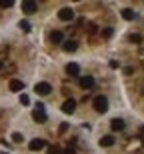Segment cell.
Here are the masks:
<instances>
[{
    "mask_svg": "<svg viewBox=\"0 0 144 154\" xmlns=\"http://www.w3.org/2000/svg\"><path fill=\"white\" fill-rule=\"evenodd\" d=\"M92 106H94V110H96V112L104 114V112L108 110V98L104 96V94H98V96L92 100Z\"/></svg>",
    "mask_w": 144,
    "mask_h": 154,
    "instance_id": "6da1fadb",
    "label": "cell"
},
{
    "mask_svg": "<svg viewBox=\"0 0 144 154\" xmlns=\"http://www.w3.org/2000/svg\"><path fill=\"white\" fill-rule=\"evenodd\" d=\"M32 118H34L36 122H40V124H44V122L48 120L46 112H44V104H42V102H38V104H36V108L32 110Z\"/></svg>",
    "mask_w": 144,
    "mask_h": 154,
    "instance_id": "7a4b0ae2",
    "label": "cell"
},
{
    "mask_svg": "<svg viewBox=\"0 0 144 154\" xmlns=\"http://www.w3.org/2000/svg\"><path fill=\"white\" fill-rule=\"evenodd\" d=\"M34 92L38 94V96H46V94L52 92V86L48 84V82H38V84L34 86Z\"/></svg>",
    "mask_w": 144,
    "mask_h": 154,
    "instance_id": "3957f363",
    "label": "cell"
},
{
    "mask_svg": "<svg viewBox=\"0 0 144 154\" xmlns=\"http://www.w3.org/2000/svg\"><path fill=\"white\" fill-rule=\"evenodd\" d=\"M28 148L32 152H38V150H44L46 148V140H42V138H34V140H30Z\"/></svg>",
    "mask_w": 144,
    "mask_h": 154,
    "instance_id": "277c9868",
    "label": "cell"
},
{
    "mask_svg": "<svg viewBox=\"0 0 144 154\" xmlns=\"http://www.w3.org/2000/svg\"><path fill=\"white\" fill-rule=\"evenodd\" d=\"M38 10V4H36L34 0H24L22 2V12L24 14H34Z\"/></svg>",
    "mask_w": 144,
    "mask_h": 154,
    "instance_id": "5b68a950",
    "label": "cell"
},
{
    "mask_svg": "<svg viewBox=\"0 0 144 154\" xmlns=\"http://www.w3.org/2000/svg\"><path fill=\"white\" fill-rule=\"evenodd\" d=\"M74 110H76V100L68 98V100L62 104V112L64 114H74Z\"/></svg>",
    "mask_w": 144,
    "mask_h": 154,
    "instance_id": "8992f818",
    "label": "cell"
},
{
    "mask_svg": "<svg viewBox=\"0 0 144 154\" xmlns=\"http://www.w3.org/2000/svg\"><path fill=\"white\" fill-rule=\"evenodd\" d=\"M78 86H80L82 90H88V88H92V86H94V78H92V76H82V78L78 80Z\"/></svg>",
    "mask_w": 144,
    "mask_h": 154,
    "instance_id": "52a82bcc",
    "label": "cell"
},
{
    "mask_svg": "<svg viewBox=\"0 0 144 154\" xmlns=\"http://www.w3.org/2000/svg\"><path fill=\"white\" fill-rule=\"evenodd\" d=\"M58 18L64 20V22H68V20L74 18V10H72V8H62V10L58 12Z\"/></svg>",
    "mask_w": 144,
    "mask_h": 154,
    "instance_id": "ba28073f",
    "label": "cell"
},
{
    "mask_svg": "<svg viewBox=\"0 0 144 154\" xmlns=\"http://www.w3.org/2000/svg\"><path fill=\"white\" fill-rule=\"evenodd\" d=\"M76 48H78V42H76V40H66V42H62L64 52H76Z\"/></svg>",
    "mask_w": 144,
    "mask_h": 154,
    "instance_id": "9c48e42d",
    "label": "cell"
},
{
    "mask_svg": "<svg viewBox=\"0 0 144 154\" xmlns=\"http://www.w3.org/2000/svg\"><path fill=\"white\" fill-rule=\"evenodd\" d=\"M78 72H80V66H78L76 62L66 64V74H68V76H78Z\"/></svg>",
    "mask_w": 144,
    "mask_h": 154,
    "instance_id": "30bf717a",
    "label": "cell"
},
{
    "mask_svg": "<svg viewBox=\"0 0 144 154\" xmlns=\"http://www.w3.org/2000/svg\"><path fill=\"white\" fill-rule=\"evenodd\" d=\"M124 126H126V124H124V120H122V118H114L112 122H110V128H112L114 132H120V130H124Z\"/></svg>",
    "mask_w": 144,
    "mask_h": 154,
    "instance_id": "8fae6325",
    "label": "cell"
},
{
    "mask_svg": "<svg viewBox=\"0 0 144 154\" xmlns=\"http://www.w3.org/2000/svg\"><path fill=\"white\" fill-rule=\"evenodd\" d=\"M98 144H100V146H104V148H108V146H112V144H114V136H112V134H108V136H102Z\"/></svg>",
    "mask_w": 144,
    "mask_h": 154,
    "instance_id": "7c38bea8",
    "label": "cell"
},
{
    "mask_svg": "<svg viewBox=\"0 0 144 154\" xmlns=\"http://www.w3.org/2000/svg\"><path fill=\"white\" fill-rule=\"evenodd\" d=\"M22 88H24L22 80H10V90L12 92H22Z\"/></svg>",
    "mask_w": 144,
    "mask_h": 154,
    "instance_id": "4fadbf2b",
    "label": "cell"
},
{
    "mask_svg": "<svg viewBox=\"0 0 144 154\" xmlns=\"http://www.w3.org/2000/svg\"><path fill=\"white\" fill-rule=\"evenodd\" d=\"M50 40L54 42V44H60V42H64V34L60 32V30H54L50 34Z\"/></svg>",
    "mask_w": 144,
    "mask_h": 154,
    "instance_id": "5bb4252c",
    "label": "cell"
},
{
    "mask_svg": "<svg viewBox=\"0 0 144 154\" xmlns=\"http://www.w3.org/2000/svg\"><path fill=\"white\" fill-rule=\"evenodd\" d=\"M122 18L130 22V20H134V18H136V12H134V10H130V8H126V10H122Z\"/></svg>",
    "mask_w": 144,
    "mask_h": 154,
    "instance_id": "9a60e30c",
    "label": "cell"
},
{
    "mask_svg": "<svg viewBox=\"0 0 144 154\" xmlns=\"http://www.w3.org/2000/svg\"><path fill=\"white\" fill-rule=\"evenodd\" d=\"M12 140H14V142H24V136L20 132H14V134H12Z\"/></svg>",
    "mask_w": 144,
    "mask_h": 154,
    "instance_id": "2e32d148",
    "label": "cell"
},
{
    "mask_svg": "<svg viewBox=\"0 0 144 154\" xmlns=\"http://www.w3.org/2000/svg\"><path fill=\"white\" fill-rule=\"evenodd\" d=\"M12 6H14L12 0H2V2H0V8H12Z\"/></svg>",
    "mask_w": 144,
    "mask_h": 154,
    "instance_id": "e0dca14e",
    "label": "cell"
},
{
    "mask_svg": "<svg viewBox=\"0 0 144 154\" xmlns=\"http://www.w3.org/2000/svg\"><path fill=\"white\" fill-rule=\"evenodd\" d=\"M20 104H22V106H28V104H30V98L26 96V94H20Z\"/></svg>",
    "mask_w": 144,
    "mask_h": 154,
    "instance_id": "ac0fdd59",
    "label": "cell"
},
{
    "mask_svg": "<svg viewBox=\"0 0 144 154\" xmlns=\"http://www.w3.org/2000/svg\"><path fill=\"white\" fill-rule=\"evenodd\" d=\"M20 28H22L24 32H30V22L28 20H22V22H20Z\"/></svg>",
    "mask_w": 144,
    "mask_h": 154,
    "instance_id": "d6986e66",
    "label": "cell"
},
{
    "mask_svg": "<svg viewBox=\"0 0 144 154\" xmlns=\"http://www.w3.org/2000/svg\"><path fill=\"white\" fill-rule=\"evenodd\" d=\"M112 32H114V28H104L102 36H104V38H110V36H112Z\"/></svg>",
    "mask_w": 144,
    "mask_h": 154,
    "instance_id": "ffe728a7",
    "label": "cell"
},
{
    "mask_svg": "<svg viewBox=\"0 0 144 154\" xmlns=\"http://www.w3.org/2000/svg\"><path fill=\"white\" fill-rule=\"evenodd\" d=\"M48 154H60V148H58V146H50V148H48Z\"/></svg>",
    "mask_w": 144,
    "mask_h": 154,
    "instance_id": "44dd1931",
    "label": "cell"
},
{
    "mask_svg": "<svg viewBox=\"0 0 144 154\" xmlns=\"http://www.w3.org/2000/svg\"><path fill=\"white\" fill-rule=\"evenodd\" d=\"M62 154H76V150H74V148H66Z\"/></svg>",
    "mask_w": 144,
    "mask_h": 154,
    "instance_id": "7402d4cb",
    "label": "cell"
},
{
    "mask_svg": "<svg viewBox=\"0 0 144 154\" xmlns=\"http://www.w3.org/2000/svg\"><path fill=\"white\" fill-rule=\"evenodd\" d=\"M110 68H118V62L116 60H110Z\"/></svg>",
    "mask_w": 144,
    "mask_h": 154,
    "instance_id": "603a6c76",
    "label": "cell"
},
{
    "mask_svg": "<svg viewBox=\"0 0 144 154\" xmlns=\"http://www.w3.org/2000/svg\"><path fill=\"white\" fill-rule=\"evenodd\" d=\"M2 68H4V62H2V60H0V70H2Z\"/></svg>",
    "mask_w": 144,
    "mask_h": 154,
    "instance_id": "cb8c5ba5",
    "label": "cell"
}]
</instances>
